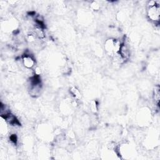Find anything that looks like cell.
<instances>
[{
	"instance_id": "1",
	"label": "cell",
	"mask_w": 160,
	"mask_h": 160,
	"mask_svg": "<svg viewBox=\"0 0 160 160\" xmlns=\"http://www.w3.org/2000/svg\"><path fill=\"white\" fill-rule=\"evenodd\" d=\"M147 16L155 24L159 23L160 19V4L159 1H150L148 4Z\"/></svg>"
},
{
	"instance_id": "2",
	"label": "cell",
	"mask_w": 160,
	"mask_h": 160,
	"mask_svg": "<svg viewBox=\"0 0 160 160\" xmlns=\"http://www.w3.org/2000/svg\"><path fill=\"white\" fill-rule=\"evenodd\" d=\"M22 65L28 69H31L35 66V60L33 57L29 54H24L21 57Z\"/></svg>"
},
{
	"instance_id": "3",
	"label": "cell",
	"mask_w": 160,
	"mask_h": 160,
	"mask_svg": "<svg viewBox=\"0 0 160 160\" xmlns=\"http://www.w3.org/2000/svg\"><path fill=\"white\" fill-rule=\"evenodd\" d=\"M3 119H5V121L11 125L12 126H19L20 122H19L18 119L16 118V117L12 114L10 111L6 112V114L1 116Z\"/></svg>"
},
{
	"instance_id": "4",
	"label": "cell",
	"mask_w": 160,
	"mask_h": 160,
	"mask_svg": "<svg viewBox=\"0 0 160 160\" xmlns=\"http://www.w3.org/2000/svg\"><path fill=\"white\" fill-rule=\"evenodd\" d=\"M118 55L122 60H126L129 58L130 56V51L128 46L124 42L122 43Z\"/></svg>"
},
{
	"instance_id": "5",
	"label": "cell",
	"mask_w": 160,
	"mask_h": 160,
	"mask_svg": "<svg viewBox=\"0 0 160 160\" xmlns=\"http://www.w3.org/2000/svg\"><path fill=\"white\" fill-rule=\"evenodd\" d=\"M114 39H108L104 42V49L105 51L109 54L113 55L114 53Z\"/></svg>"
},
{
	"instance_id": "6",
	"label": "cell",
	"mask_w": 160,
	"mask_h": 160,
	"mask_svg": "<svg viewBox=\"0 0 160 160\" xmlns=\"http://www.w3.org/2000/svg\"><path fill=\"white\" fill-rule=\"evenodd\" d=\"M152 98H153V100L154 101L155 104L159 108V101H160V87L159 84L155 85L153 89Z\"/></svg>"
},
{
	"instance_id": "7",
	"label": "cell",
	"mask_w": 160,
	"mask_h": 160,
	"mask_svg": "<svg viewBox=\"0 0 160 160\" xmlns=\"http://www.w3.org/2000/svg\"><path fill=\"white\" fill-rule=\"evenodd\" d=\"M33 34L35 37L39 39H43L45 38V33L42 28L36 26L33 31Z\"/></svg>"
},
{
	"instance_id": "8",
	"label": "cell",
	"mask_w": 160,
	"mask_h": 160,
	"mask_svg": "<svg viewBox=\"0 0 160 160\" xmlns=\"http://www.w3.org/2000/svg\"><path fill=\"white\" fill-rule=\"evenodd\" d=\"M1 123H0V129H1V133L2 135H6L8 131V122L5 121L4 119H3L2 117L1 118Z\"/></svg>"
},
{
	"instance_id": "9",
	"label": "cell",
	"mask_w": 160,
	"mask_h": 160,
	"mask_svg": "<svg viewBox=\"0 0 160 160\" xmlns=\"http://www.w3.org/2000/svg\"><path fill=\"white\" fill-rule=\"evenodd\" d=\"M70 92L72 94V96L74 97V99H80L81 98V93L79 91V89L75 87V86H72L70 88Z\"/></svg>"
},
{
	"instance_id": "10",
	"label": "cell",
	"mask_w": 160,
	"mask_h": 160,
	"mask_svg": "<svg viewBox=\"0 0 160 160\" xmlns=\"http://www.w3.org/2000/svg\"><path fill=\"white\" fill-rule=\"evenodd\" d=\"M90 107L91 109V111L93 112H96L98 111V103L96 101H92L90 103Z\"/></svg>"
},
{
	"instance_id": "11",
	"label": "cell",
	"mask_w": 160,
	"mask_h": 160,
	"mask_svg": "<svg viewBox=\"0 0 160 160\" xmlns=\"http://www.w3.org/2000/svg\"><path fill=\"white\" fill-rule=\"evenodd\" d=\"M9 139L12 142L16 143V142H17V136H16V134H11L9 137Z\"/></svg>"
}]
</instances>
